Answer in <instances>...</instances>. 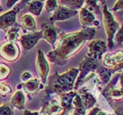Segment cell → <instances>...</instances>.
Instances as JSON below:
<instances>
[{
  "mask_svg": "<svg viewBox=\"0 0 123 115\" xmlns=\"http://www.w3.org/2000/svg\"><path fill=\"white\" fill-rule=\"evenodd\" d=\"M96 34L95 28H85L78 32L63 33L60 36L55 49L49 52L47 58L50 62L63 66L69 58L77 54L88 41H92Z\"/></svg>",
  "mask_w": 123,
  "mask_h": 115,
  "instance_id": "obj_1",
  "label": "cell"
},
{
  "mask_svg": "<svg viewBox=\"0 0 123 115\" xmlns=\"http://www.w3.org/2000/svg\"><path fill=\"white\" fill-rule=\"evenodd\" d=\"M79 70L77 68H72L63 74L52 76L49 81V84L45 88L46 97H48L52 93H57L61 95L74 91L75 82L77 78Z\"/></svg>",
  "mask_w": 123,
  "mask_h": 115,
  "instance_id": "obj_2",
  "label": "cell"
},
{
  "mask_svg": "<svg viewBox=\"0 0 123 115\" xmlns=\"http://www.w3.org/2000/svg\"><path fill=\"white\" fill-rule=\"evenodd\" d=\"M102 95L108 103L113 105V103L123 100V71L117 73L111 78L110 82L100 90Z\"/></svg>",
  "mask_w": 123,
  "mask_h": 115,
  "instance_id": "obj_3",
  "label": "cell"
},
{
  "mask_svg": "<svg viewBox=\"0 0 123 115\" xmlns=\"http://www.w3.org/2000/svg\"><path fill=\"white\" fill-rule=\"evenodd\" d=\"M103 8V23L105 26V33L107 37V48H113L114 47V41L113 38L115 35L116 32L120 28V25L117 22L113 15L108 10L107 6L105 5V1H101Z\"/></svg>",
  "mask_w": 123,
  "mask_h": 115,
  "instance_id": "obj_4",
  "label": "cell"
},
{
  "mask_svg": "<svg viewBox=\"0 0 123 115\" xmlns=\"http://www.w3.org/2000/svg\"><path fill=\"white\" fill-rule=\"evenodd\" d=\"M99 63L98 61H96L94 59H92L90 57H88L87 55L84 58L79 64V73L77 76V78L75 82L74 85V91H77V90L80 89V87L82 86L84 84H85V79L87 78V77L91 73L94 72L96 69L98 68Z\"/></svg>",
  "mask_w": 123,
  "mask_h": 115,
  "instance_id": "obj_5",
  "label": "cell"
},
{
  "mask_svg": "<svg viewBox=\"0 0 123 115\" xmlns=\"http://www.w3.org/2000/svg\"><path fill=\"white\" fill-rule=\"evenodd\" d=\"M103 66L110 69L113 75L123 71V49L114 53H105L102 57Z\"/></svg>",
  "mask_w": 123,
  "mask_h": 115,
  "instance_id": "obj_6",
  "label": "cell"
},
{
  "mask_svg": "<svg viewBox=\"0 0 123 115\" xmlns=\"http://www.w3.org/2000/svg\"><path fill=\"white\" fill-rule=\"evenodd\" d=\"M29 1H18V5H14V8L8 11L7 12L0 15V30H8L16 25V18L18 13L26 5H28Z\"/></svg>",
  "mask_w": 123,
  "mask_h": 115,
  "instance_id": "obj_7",
  "label": "cell"
},
{
  "mask_svg": "<svg viewBox=\"0 0 123 115\" xmlns=\"http://www.w3.org/2000/svg\"><path fill=\"white\" fill-rule=\"evenodd\" d=\"M20 50L16 42L5 41L0 46V56L9 62L15 61L19 56Z\"/></svg>",
  "mask_w": 123,
  "mask_h": 115,
  "instance_id": "obj_8",
  "label": "cell"
},
{
  "mask_svg": "<svg viewBox=\"0 0 123 115\" xmlns=\"http://www.w3.org/2000/svg\"><path fill=\"white\" fill-rule=\"evenodd\" d=\"M35 67L37 73H38V75L40 76V78H41V84L42 85L46 84L50 69H49V61H48V60L44 55L43 52L41 51V49H39L38 52H37V59H36Z\"/></svg>",
  "mask_w": 123,
  "mask_h": 115,
  "instance_id": "obj_9",
  "label": "cell"
},
{
  "mask_svg": "<svg viewBox=\"0 0 123 115\" xmlns=\"http://www.w3.org/2000/svg\"><path fill=\"white\" fill-rule=\"evenodd\" d=\"M107 51V45L102 40H92L89 43V51L87 56L96 61L102 59Z\"/></svg>",
  "mask_w": 123,
  "mask_h": 115,
  "instance_id": "obj_10",
  "label": "cell"
},
{
  "mask_svg": "<svg viewBox=\"0 0 123 115\" xmlns=\"http://www.w3.org/2000/svg\"><path fill=\"white\" fill-rule=\"evenodd\" d=\"M41 32H42V39L46 40L55 48V42L57 41V29L55 26L54 23L50 21L43 23L41 26Z\"/></svg>",
  "mask_w": 123,
  "mask_h": 115,
  "instance_id": "obj_11",
  "label": "cell"
},
{
  "mask_svg": "<svg viewBox=\"0 0 123 115\" xmlns=\"http://www.w3.org/2000/svg\"><path fill=\"white\" fill-rule=\"evenodd\" d=\"M77 13H78L77 11L70 10L69 8L64 7V6L60 5L55 9V11L53 13V15L49 18V21H50L52 23H55V21L66 20V19H69V18H72V17H75Z\"/></svg>",
  "mask_w": 123,
  "mask_h": 115,
  "instance_id": "obj_12",
  "label": "cell"
},
{
  "mask_svg": "<svg viewBox=\"0 0 123 115\" xmlns=\"http://www.w3.org/2000/svg\"><path fill=\"white\" fill-rule=\"evenodd\" d=\"M42 39V32L38 31V32H32L30 33H26L23 35L19 36L18 41H20L21 45L23 47V48L29 49L33 48L36 44L38 43V41Z\"/></svg>",
  "mask_w": 123,
  "mask_h": 115,
  "instance_id": "obj_13",
  "label": "cell"
},
{
  "mask_svg": "<svg viewBox=\"0 0 123 115\" xmlns=\"http://www.w3.org/2000/svg\"><path fill=\"white\" fill-rule=\"evenodd\" d=\"M79 19L83 29L85 28H93V26H98L99 22L96 20L95 15L93 12H91L85 7H82L79 11Z\"/></svg>",
  "mask_w": 123,
  "mask_h": 115,
  "instance_id": "obj_14",
  "label": "cell"
},
{
  "mask_svg": "<svg viewBox=\"0 0 123 115\" xmlns=\"http://www.w3.org/2000/svg\"><path fill=\"white\" fill-rule=\"evenodd\" d=\"M77 95V91H72L66 92L59 95L61 97V107H62V113L59 115H68L69 113L71 110H73V100L74 97Z\"/></svg>",
  "mask_w": 123,
  "mask_h": 115,
  "instance_id": "obj_15",
  "label": "cell"
},
{
  "mask_svg": "<svg viewBox=\"0 0 123 115\" xmlns=\"http://www.w3.org/2000/svg\"><path fill=\"white\" fill-rule=\"evenodd\" d=\"M77 95L80 97L84 106L86 110L88 109H92L94 107V105L97 103V100L94 97V96L89 91V89L87 87H83L77 90Z\"/></svg>",
  "mask_w": 123,
  "mask_h": 115,
  "instance_id": "obj_16",
  "label": "cell"
},
{
  "mask_svg": "<svg viewBox=\"0 0 123 115\" xmlns=\"http://www.w3.org/2000/svg\"><path fill=\"white\" fill-rule=\"evenodd\" d=\"M61 105L55 99H50L49 101L43 100L41 113L49 115H59L62 113Z\"/></svg>",
  "mask_w": 123,
  "mask_h": 115,
  "instance_id": "obj_17",
  "label": "cell"
},
{
  "mask_svg": "<svg viewBox=\"0 0 123 115\" xmlns=\"http://www.w3.org/2000/svg\"><path fill=\"white\" fill-rule=\"evenodd\" d=\"M21 85H22V88L24 89V91L29 96L35 95L40 90L43 88V85L41 84L37 78H32L31 80L27 81V82L23 83Z\"/></svg>",
  "mask_w": 123,
  "mask_h": 115,
  "instance_id": "obj_18",
  "label": "cell"
},
{
  "mask_svg": "<svg viewBox=\"0 0 123 115\" xmlns=\"http://www.w3.org/2000/svg\"><path fill=\"white\" fill-rule=\"evenodd\" d=\"M96 73H97L98 77V82L99 83V84L101 83V84L105 85L110 82L112 76H113L110 69H107V68L104 67L103 65H99L98 66V68L96 69Z\"/></svg>",
  "mask_w": 123,
  "mask_h": 115,
  "instance_id": "obj_19",
  "label": "cell"
},
{
  "mask_svg": "<svg viewBox=\"0 0 123 115\" xmlns=\"http://www.w3.org/2000/svg\"><path fill=\"white\" fill-rule=\"evenodd\" d=\"M25 101H26V97H25L23 91L18 90L12 97L11 105L12 106L17 108L18 110H22L25 107Z\"/></svg>",
  "mask_w": 123,
  "mask_h": 115,
  "instance_id": "obj_20",
  "label": "cell"
},
{
  "mask_svg": "<svg viewBox=\"0 0 123 115\" xmlns=\"http://www.w3.org/2000/svg\"><path fill=\"white\" fill-rule=\"evenodd\" d=\"M21 26L25 30L33 32L36 29V22L33 16L30 14H24L21 17Z\"/></svg>",
  "mask_w": 123,
  "mask_h": 115,
  "instance_id": "obj_21",
  "label": "cell"
},
{
  "mask_svg": "<svg viewBox=\"0 0 123 115\" xmlns=\"http://www.w3.org/2000/svg\"><path fill=\"white\" fill-rule=\"evenodd\" d=\"M72 105H73V113H72V115H85L86 109L83 105L82 100H81L79 96L77 95V93L76 95V97H74Z\"/></svg>",
  "mask_w": 123,
  "mask_h": 115,
  "instance_id": "obj_22",
  "label": "cell"
},
{
  "mask_svg": "<svg viewBox=\"0 0 123 115\" xmlns=\"http://www.w3.org/2000/svg\"><path fill=\"white\" fill-rule=\"evenodd\" d=\"M58 4L64 7L69 8L70 10L77 11L78 9L82 8L83 5L85 4V1L83 0H63V1H59Z\"/></svg>",
  "mask_w": 123,
  "mask_h": 115,
  "instance_id": "obj_23",
  "label": "cell"
},
{
  "mask_svg": "<svg viewBox=\"0 0 123 115\" xmlns=\"http://www.w3.org/2000/svg\"><path fill=\"white\" fill-rule=\"evenodd\" d=\"M44 6V2L42 1H31L28 4L27 11L34 16H40Z\"/></svg>",
  "mask_w": 123,
  "mask_h": 115,
  "instance_id": "obj_24",
  "label": "cell"
},
{
  "mask_svg": "<svg viewBox=\"0 0 123 115\" xmlns=\"http://www.w3.org/2000/svg\"><path fill=\"white\" fill-rule=\"evenodd\" d=\"M19 31H20V27L18 26L11 27L10 29L7 30L5 39L7 40V41L15 42L16 41H18V39H19Z\"/></svg>",
  "mask_w": 123,
  "mask_h": 115,
  "instance_id": "obj_25",
  "label": "cell"
},
{
  "mask_svg": "<svg viewBox=\"0 0 123 115\" xmlns=\"http://www.w3.org/2000/svg\"><path fill=\"white\" fill-rule=\"evenodd\" d=\"M11 73V69L8 65L0 62V81L6 79Z\"/></svg>",
  "mask_w": 123,
  "mask_h": 115,
  "instance_id": "obj_26",
  "label": "cell"
},
{
  "mask_svg": "<svg viewBox=\"0 0 123 115\" xmlns=\"http://www.w3.org/2000/svg\"><path fill=\"white\" fill-rule=\"evenodd\" d=\"M12 92V88L10 85L5 82L0 83V96L1 97H5L8 94H10Z\"/></svg>",
  "mask_w": 123,
  "mask_h": 115,
  "instance_id": "obj_27",
  "label": "cell"
},
{
  "mask_svg": "<svg viewBox=\"0 0 123 115\" xmlns=\"http://www.w3.org/2000/svg\"><path fill=\"white\" fill-rule=\"evenodd\" d=\"M85 3L86 4L85 8L88 11H90L91 12H98L99 11V6L98 5V1H85Z\"/></svg>",
  "mask_w": 123,
  "mask_h": 115,
  "instance_id": "obj_28",
  "label": "cell"
},
{
  "mask_svg": "<svg viewBox=\"0 0 123 115\" xmlns=\"http://www.w3.org/2000/svg\"><path fill=\"white\" fill-rule=\"evenodd\" d=\"M0 115H14L12 106L6 104L0 105Z\"/></svg>",
  "mask_w": 123,
  "mask_h": 115,
  "instance_id": "obj_29",
  "label": "cell"
},
{
  "mask_svg": "<svg viewBox=\"0 0 123 115\" xmlns=\"http://www.w3.org/2000/svg\"><path fill=\"white\" fill-rule=\"evenodd\" d=\"M57 7H58L57 1H46L45 2V9L49 12H54Z\"/></svg>",
  "mask_w": 123,
  "mask_h": 115,
  "instance_id": "obj_30",
  "label": "cell"
},
{
  "mask_svg": "<svg viewBox=\"0 0 123 115\" xmlns=\"http://www.w3.org/2000/svg\"><path fill=\"white\" fill-rule=\"evenodd\" d=\"M114 41L118 44H121L123 42V23L121 24V26H120V28L116 32L114 38H113V41Z\"/></svg>",
  "mask_w": 123,
  "mask_h": 115,
  "instance_id": "obj_31",
  "label": "cell"
},
{
  "mask_svg": "<svg viewBox=\"0 0 123 115\" xmlns=\"http://www.w3.org/2000/svg\"><path fill=\"white\" fill-rule=\"evenodd\" d=\"M122 11L123 12V0H119L115 3V5L112 8V12H118Z\"/></svg>",
  "mask_w": 123,
  "mask_h": 115,
  "instance_id": "obj_32",
  "label": "cell"
},
{
  "mask_svg": "<svg viewBox=\"0 0 123 115\" xmlns=\"http://www.w3.org/2000/svg\"><path fill=\"white\" fill-rule=\"evenodd\" d=\"M32 78H33V77H32V74H31L30 72H28V71L23 72V73H22V75H21V80H22L24 83L27 82V81L31 80Z\"/></svg>",
  "mask_w": 123,
  "mask_h": 115,
  "instance_id": "obj_33",
  "label": "cell"
},
{
  "mask_svg": "<svg viewBox=\"0 0 123 115\" xmlns=\"http://www.w3.org/2000/svg\"><path fill=\"white\" fill-rule=\"evenodd\" d=\"M113 108L116 115H123V106H121V105H116V106H113Z\"/></svg>",
  "mask_w": 123,
  "mask_h": 115,
  "instance_id": "obj_34",
  "label": "cell"
},
{
  "mask_svg": "<svg viewBox=\"0 0 123 115\" xmlns=\"http://www.w3.org/2000/svg\"><path fill=\"white\" fill-rule=\"evenodd\" d=\"M100 110H101V109H100L99 107H98V106H96V107H93L92 109H91V111L89 112L88 115H97L98 113Z\"/></svg>",
  "mask_w": 123,
  "mask_h": 115,
  "instance_id": "obj_35",
  "label": "cell"
},
{
  "mask_svg": "<svg viewBox=\"0 0 123 115\" xmlns=\"http://www.w3.org/2000/svg\"><path fill=\"white\" fill-rule=\"evenodd\" d=\"M18 1H13V0H8L6 1V5H7V8H11L12 7L13 5H15L16 4H18Z\"/></svg>",
  "mask_w": 123,
  "mask_h": 115,
  "instance_id": "obj_36",
  "label": "cell"
},
{
  "mask_svg": "<svg viewBox=\"0 0 123 115\" xmlns=\"http://www.w3.org/2000/svg\"><path fill=\"white\" fill-rule=\"evenodd\" d=\"M40 114V112H31V111L26 110L24 112L23 115H39Z\"/></svg>",
  "mask_w": 123,
  "mask_h": 115,
  "instance_id": "obj_37",
  "label": "cell"
},
{
  "mask_svg": "<svg viewBox=\"0 0 123 115\" xmlns=\"http://www.w3.org/2000/svg\"><path fill=\"white\" fill-rule=\"evenodd\" d=\"M97 115H107V114H106V113H105V112H103L102 110H100L99 112L98 113V114H97Z\"/></svg>",
  "mask_w": 123,
  "mask_h": 115,
  "instance_id": "obj_38",
  "label": "cell"
},
{
  "mask_svg": "<svg viewBox=\"0 0 123 115\" xmlns=\"http://www.w3.org/2000/svg\"><path fill=\"white\" fill-rule=\"evenodd\" d=\"M2 10H3V8H2V5H0V12H2Z\"/></svg>",
  "mask_w": 123,
  "mask_h": 115,
  "instance_id": "obj_39",
  "label": "cell"
},
{
  "mask_svg": "<svg viewBox=\"0 0 123 115\" xmlns=\"http://www.w3.org/2000/svg\"><path fill=\"white\" fill-rule=\"evenodd\" d=\"M43 115H49V114H43Z\"/></svg>",
  "mask_w": 123,
  "mask_h": 115,
  "instance_id": "obj_40",
  "label": "cell"
},
{
  "mask_svg": "<svg viewBox=\"0 0 123 115\" xmlns=\"http://www.w3.org/2000/svg\"><path fill=\"white\" fill-rule=\"evenodd\" d=\"M122 23H123V18H122Z\"/></svg>",
  "mask_w": 123,
  "mask_h": 115,
  "instance_id": "obj_41",
  "label": "cell"
},
{
  "mask_svg": "<svg viewBox=\"0 0 123 115\" xmlns=\"http://www.w3.org/2000/svg\"><path fill=\"white\" fill-rule=\"evenodd\" d=\"M122 13H123V12H122Z\"/></svg>",
  "mask_w": 123,
  "mask_h": 115,
  "instance_id": "obj_42",
  "label": "cell"
}]
</instances>
